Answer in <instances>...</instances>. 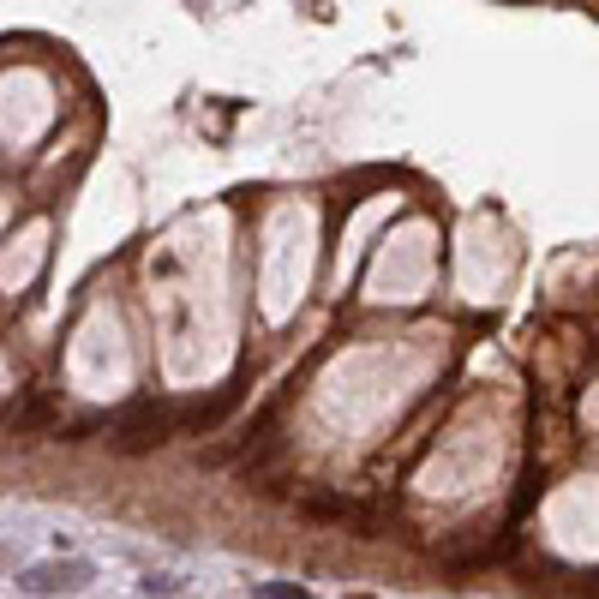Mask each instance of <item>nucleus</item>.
<instances>
[{"instance_id":"f257e3e1","label":"nucleus","mask_w":599,"mask_h":599,"mask_svg":"<svg viewBox=\"0 0 599 599\" xmlns=\"http://www.w3.org/2000/svg\"><path fill=\"white\" fill-rule=\"evenodd\" d=\"M90 582H96V564H84V558H42V564H18L12 570L18 594H78Z\"/></svg>"},{"instance_id":"7ed1b4c3","label":"nucleus","mask_w":599,"mask_h":599,"mask_svg":"<svg viewBox=\"0 0 599 599\" xmlns=\"http://www.w3.org/2000/svg\"><path fill=\"white\" fill-rule=\"evenodd\" d=\"M186 582L174 576V570H150V576H138V594H180Z\"/></svg>"},{"instance_id":"20e7f679","label":"nucleus","mask_w":599,"mask_h":599,"mask_svg":"<svg viewBox=\"0 0 599 599\" xmlns=\"http://www.w3.org/2000/svg\"><path fill=\"white\" fill-rule=\"evenodd\" d=\"M252 594L258 599H294V594H306V588H300V582H258Z\"/></svg>"},{"instance_id":"f03ea898","label":"nucleus","mask_w":599,"mask_h":599,"mask_svg":"<svg viewBox=\"0 0 599 599\" xmlns=\"http://www.w3.org/2000/svg\"><path fill=\"white\" fill-rule=\"evenodd\" d=\"M150 432H162V408H138V414H126V426H120L126 450H144V444H150Z\"/></svg>"},{"instance_id":"39448f33","label":"nucleus","mask_w":599,"mask_h":599,"mask_svg":"<svg viewBox=\"0 0 599 599\" xmlns=\"http://www.w3.org/2000/svg\"><path fill=\"white\" fill-rule=\"evenodd\" d=\"M18 564V540H0V570H12Z\"/></svg>"}]
</instances>
